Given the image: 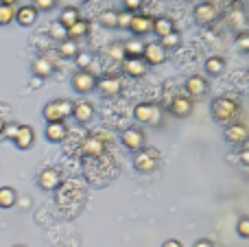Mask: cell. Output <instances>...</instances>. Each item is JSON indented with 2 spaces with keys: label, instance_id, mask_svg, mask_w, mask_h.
I'll return each mask as SVG.
<instances>
[{
  "label": "cell",
  "instance_id": "cell-26",
  "mask_svg": "<svg viewBox=\"0 0 249 247\" xmlns=\"http://www.w3.org/2000/svg\"><path fill=\"white\" fill-rule=\"evenodd\" d=\"M88 31H90V22H88V20H79V22H74V24L66 31V33H68V39H74V42H77L79 37L88 35Z\"/></svg>",
  "mask_w": 249,
  "mask_h": 247
},
{
  "label": "cell",
  "instance_id": "cell-25",
  "mask_svg": "<svg viewBox=\"0 0 249 247\" xmlns=\"http://www.w3.org/2000/svg\"><path fill=\"white\" fill-rule=\"evenodd\" d=\"M18 201V193L11 186H2L0 188V208H13Z\"/></svg>",
  "mask_w": 249,
  "mask_h": 247
},
{
  "label": "cell",
  "instance_id": "cell-9",
  "mask_svg": "<svg viewBox=\"0 0 249 247\" xmlns=\"http://www.w3.org/2000/svg\"><path fill=\"white\" fill-rule=\"evenodd\" d=\"M37 184L42 191H55L61 184V173L57 169H44L42 173L37 175Z\"/></svg>",
  "mask_w": 249,
  "mask_h": 247
},
{
  "label": "cell",
  "instance_id": "cell-31",
  "mask_svg": "<svg viewBox=\"0 0 249 247\" xmlns=\"http://www.w3.org/2000/svg\"><path fill=\"white\" fill-rule=\"evenodd\" d=\"M179 42H181V35L177 33V31H173V33L164 35V37H162V42H160V44H162V46L168 51V48H175V46H179Z\"/></svg>",
  "mask_w": 249,
  "mask_h": 247
},
{
  "label": "cell",
  "instance_id": "cell-23",
  "mask_svg": "<svg viewBox=\"0 0 249 247\" xmlns=\"http://www.w3.org/2000/svg\"><path fill=\"white\" fill-rule=\"evenodd\" d=\"M81 20V16H79V9H74V7H68V9H64V11H61V16H59V24L64 26L66 31L70 29V26L74 24V22H79Z\"/></svg>",
  "mask_w": 249,
  "mask_h": 247
},
{
  "label": "cell",
  "instance_id": "cell-22",
  "mask_svg": "<svg viewBox=\"0 0 249 247\" xmlns=\"http://www.w3.org/2000/svg\"><path fill=\"white\" fill-rule=\"evenodd\" d=\"M153 31L160 35V37H164V35H168V33H173V31H175V24H173V20H171V18H166V16L155 18V20H153Z\"/></svg>",
  "mask_w": 249,
  "mask_h": 247
},
{
  "label": "cell",
  "instance_id": "cell-10",
  "mask_svg": "<svg viewBox=\"0 0 249 247\" xmlns=\"http://www.w3.org/2000/svg\"><path fill=\"white\" fill-rule=\"evenodd\" d=\"M225 140L230 144H243L249 140V129L243 123H232V125L225 129Z\"/></svg>",
  "mask_w": 249,
  "mask_h": 247
},
{
  "label": "cell",
  "instance_id": "cell-17",
  "mask_svg": "<svg viewBox=\"0 0 249 247\" xmlns=\"http://www.w3.org/2000/svg\"><path fill=\"white\" fill-rule=\"evenodd\" d=\"M129 29H131V33H136V35L149 33V31L153 29V18H149V16H133Z\"/></svg>",
  "mask_w": 249,
  "mask_h": 247
},
{
  "label": "cell",
  "instance_id": "cell-12",
  "mask_svg": "<svg viewBox=\"0 0 249 247\" xmlns=\"http://www.w3.org/2000/svg\"><path fill=\"white\" fill-rule=\"evenodd\" d=\"M214 18H216V7L212 2H201L197 9H195V22L201 26L214 22Z\"/></svg>",
  "mask_w": 249,
  "mask_h": 247
},
{
  "label": "cell",
  "instance_id": "cell-4",
  "mask_svg": "<svg viewBox=\"0 0 249 247\" xmlns=\"http://www.w3.org/2000/svg\"><path fill=\"white\" fill-rule=\"evenodd\" d=\"M133 116H136L138 123H149V125H160V118H162V112L160 107L151 103H140L133 109Z\"/></svg>",
  "mask_w": 249,
  "mask_h": 247
},
{
  "label": "cell",
  "instance_id": "cell-38",
  "mask_svg": "<svg viewBox=\"0 0 249 247\" xmlns=\"http://www.w3.org/2000/svg\"><path fill=\"white\" fill-rule=\"evenodd\" d=\"M107 53L112 57H118V59H124V53H123V44L118 46V44H112V46L107 48Z\"/></svg>",
  "mask_w": 249,
  "mask_h": 247
},
{
  "label": "cell",
  "instance_id": "cell-13",
  "mask_svg": "<svg viewBox=\"0 0 249 247\" xmlns=\"http://www.w3.org/2000/svg\"><path fill=\"white\" fill-rule=\"evenodd\" d=\"M81 151L86 153V156H94V158L103 156V151H105V140L99 138V136H90V138L83 140Z\"/></svg>",
  "mask_w": 249,
  "mask_h": 247
},
{
  "label": "cell",
  "instance_id": "cell-24",
  "mask_svg": "<svg viewBox=\"0 0 249 247\" xmlns=\"http://www.w3.org/2000/svg\"><path fill=\"white\" fill-rule=\"evenodd\" d=\"M142 51H144V44L136 42V39H129V42L123 44L124 59H136V57H142Z\"/></svg>",
  "mask_w": 249,
  "mask_h": 247
},
{
  "label": "cell",
  "instance_id": "cell-43",
  "mask_svg": "<svg viewBox=\"0 0 249 247\" xmlns=\"http://www.w3.org/2000/svg\"><path fill=\"white\" fill-rule=\"evenodd\" d=\"M42 83H44V79L33 77V79H31V83H29V86H31V88H39V86H42Z\"/></svg>",
  "mask_w": 249,
  "mask_h": 247
},
{
  "label": "cell",
  "instance_id": "cell-5",
  "mask_svg": "<svg viewBox=\"0 0 249 247\" xmlns=\"http://www.w3.org/2000/svg\"><path fill=\"white\" fill-rule=\"evenodd\" d=\"M142 59H144L146 66H158L166 59V48L160 42H151L144 44V51H142Z\"/></svg>",
  "mask_w": 249,
  "mask_h": 247
},
{
  "label": "cell",
  "instance_id": "cell-2",
  "mask_svg": "<svg viewBox=\"0 0 249 247\" xmlns=\"http://www.w3.org/2000/svg\"><path fill=\"white\" fill-rule=\"evenodd\" d=\"M72 109H74V103L68 99H55L51 103L44 105V118L48 123H57V121H64V118L72 116Z\"/></svg>",
  "mask_w": 249,
  "mask_h": 247
},
{
  "label": "cell",
  "instance_id": "cell-30",
  "mask_svg": "<svg viewBox=\"0 0 249 247\" xmlns=\"http://www.w3.org/2000/svg\"><path fill=\"white\" fill-rule=\"evenodd\" d=\"M16 20V9L7 7V4H0V26H7Z\"/></svg>",
  "mask_w": 249,
  "mask_h": 247
},
{
  "label": "cell",
  "instance_id": "cell-6",
  "mask_svg": "<svg viewBox=\"0 0 249 247\" xmlns=\"http://www.w3.org/2000/svg\"><path fill=\"white\" fill-rule=\"evenodd\" d=\"M96 88H99V92L103 96H107V99H112V96H118L123 90V83L118 77H114V74H107V77L103 79H96Z\"/></svg>",
  "mask_w": 249,
  "mask_h": 247
},
{
  "label": "cell",
  "instance_id": "cell-15",
  "mask_svg": "<svg viewBox=\"0 0 249 247\" xmlns=\"http://www.w3.org/2000/svg\"><path fill=\"white\" fill-rule=\"evenodd\" d=\"M66 136H68V127H66L64 121L48 123L46 125V138L51 142H61V140H66Z\"/></svg>",
  "mask_w": 249,
  "mask_h": 247
},
{
  "label": "cell",
  "instance_id": "cell-46",
  "mask_svg": "<svg viewBox=\"0 0 249 247\" xmlns=\"http://www.w3.org/2000/svg\"><path fill=\"white\" fill-rule=\"evenodd\" d=\"M13 247H26V245H13Z\"/></svg>",
  "mask_w": 249,
  "mask_h": 247
},
{
  "label": "cell",
  "instance_id": "cell-37",
  "mask_svg": "<svg viewBox=\"0 0 249 247\" xmlns=\"http://www.w3.org/2000/svg\"><path fill=\"white\" fill-rule=\"evenodd\" d=\"M236 230H238V234H241L243 239H249V217H243L241 221H238Z\"/></svg>",
  "mask_w": 249,
  "mask_h": 247
},
{
  "label": "cell",
  "instance_id": "cell-20",
  "mask_svg": "<svg viewBox=\"0 0 249 247\" xmlns=\"http://www.w3.org/2000/svg\"><path fill=\"white\" fill-rule=\"evenodd\" d=\"M16 20L20 26H31L35 24V20H37V9L33 7V4H29V7H20L16 11Z\"/></svg>",
  "mask_w": 249,
  "mask_h": 247
},
{
  "label": "cell",
  "instance_id": "cell-45",
  "mask_svg": "<svg viewBox=\"0 0 249 247\" xmlns=\"http://www.w3.org/2000/svg\"><path fill=\"white\" fill-rule=\"evenodd\" d=\"M4 127H7V123L2 121V118H0V136H2V131H4Z\"/></svg>",
  "mask_w": 249,
  "mask_h": 247
},
{
  "label": "cell",
  "instance_id": "cell-21",
  "mask_svg": "<svg viewBox=\"0 0 249 247\" xmlns=\"http://www.w3.org/2000/svg\"><path fill=\"white\" fill-rule=\"evenodd\" d=\"M186 92H188L190 96H201L208 92V81L203 77H199V74H195V77H190L188 81H186Z\"/></svg>",
  "mask_w": 249,
  "mask_h": 247
},
{
  "label": "cell",
  "instance_id": "cell-47",
  "mask_svg": "<svg viewBox=\"0 0 249 247\" xmlns=\"http://www.w3.org/2000/svg\"><path fill=\"white\" fill-rule=\"evenodd\" d=\"M83 2H90V0H83Z\"/></svg>",
  "mask_w": 249,
  "mask_h": 247
},
{
  "label": "cell",
  "instance_id": "cell-41",
  "mask_svg": "<svg viewBox=\"0 0 249 247\" xmlns=\"http://www.w3.org/2000/svg\"><path fill=\"white\" fill-rule=\"evenodd\" d=\"M193 247H214V245H212V241H208V239H199Z\"/></svg>",
  "mask_w": 249,
  "mask_h": 247
},
{
  "label": "cell",
  "instance_id": "cell-11",
  "mask_svg": "<svg viewBox=\"0 0 249 247\" xmlns=\"http://www.w3.org/2000/svg\"><path fill=\"white\" fill-rule=\"evenodd\" d=\"M13 142H16L18 149H22V151H26V149L33 147L35 142V131L31 125H18V134L16 138H13Z\"/></svg>",
  "mask_w": 249,
  "mask_h": 247
},
{
  "label": "cell",
  "instance_id": "cell-14",
  "mask_svg": "<svg viewBox=\"0 0 249 247\" xmlns=\"http://www.w3.org/2000/svg\"><path fill=\"white\" fill-rule=\"evenodd\" d=\"M72 116L77 118V123H90L94 118V105L90 101H79V103H74Z\"/></svg>",
  "mask_w": 249,
  "mask_h": 247
},
{
  "label": "cell",
  "instance_id": "cell-40",
  "mask_svg": "<svg viewBox=\"0 0 249 247\" xmlns=\"http://www.w3.org/2000/svg\"><path fill=\"white\" fill-rule=\"evenodd\" d=\"M2 134L4 136H7V138H16V134H18V125H7V127H4V131H2Z\"/></svg>",
  "mask_w": 249,
  "mask_h": 247
},
{
  "label": "cell",
  "instance_id": "cell-28",
  "mask_svg": "<svg viewBox=\"0 0 249 247\" xmlns=\"http://www.w3.org/2000/svg\"><path fill=\"white\" fill-rule=\"evenodd\" d=\"M59 57H77L79 53V44L74 42V39H64V42L59 44Z\"/></svg>",
  "mask_w": 249,
  "mask_h": 247
},
{
  "label": "cell",
  "instance_id": "cell-36",
  "mask_svg": "<svg viewBox=\"0 0 249 247\" xmlns=\"http://www.w3.org/2000/svg\"><path fill=\"white\" fill-rule=\"evenodd\" d=\"M55 2L57 0H33V7L37 9V13H39V11H48V9H53Z\"/></svg>",
  "mask_w": 249,
  "mask_h": 247
},
{
  "label": "cell",
  "instance_id": "cell-16",
  "mask_svg": "<svg viewBox=\"0 0 249 247\" xmlns=\"http://www.w3.org/2000/svg\"><path fill=\"white\" fill-rule=\"evenodd\" d=\"M171 112L179 118L190 116V112H193V101H190L188 96H175L171 103Z\"/></svg>",
  "mask_w": 249,
  "mask_h": 247
},
{
  "label": "cell",
  "instance_id": "cell-32",
  "mask_svg": "<svg viewBox=\"0 0 249 247\" xmlns=\"http://www.w3.org/2000/svg\"><path fill=\"white\" fill-rule=\"evenodd\" d=\"M74 59H77L79 70H88V66L92 64V59H94V57H92V53H88V51H79Z\"/></svg>",
  "mask_w": 249,
  "mask_h": 247
},
{
  "label": "cell",
  "instance_id": "cell-29",
  "mask_svg": "<svg viewBox=\"0 0 249 247\" xmlns=\"http://www.w3.org/2000/svg\"><path fill=\"white\" fill-rule=\"evenodd\" d=\"M225 70V59L223 57H210L206 61V72L208 74H221Z\"/></svg>",
  "mask_w": 249,
  "mask_h": 247
},
{
  "label": "cell",
  "instance_id": "cell-19",
  "mask_svg": "<svg viewBox=\"0 0 249 247\" xmlns=\"http://www.w3.org/2000/svg\"><path fill=\"white\" fill-rule=\"evenodd\" d=\"M123 68H124V72L131 74V77H144L149 66L144 64V59H142V57H136V59H124Z\"/></svg>",
  "mask_w": 249,
  "mask_h": 247
},
{
  "label": "cell",
  "instance_id": "cell-1",
  "mask_svg": "<svg viewBox=\"0 0 249 247\" xmlns=\"http://www.w3.org/2000/svg\"><path fill=\"white\" fill-rule=\"evenodd\" d=\"M241 112V105L230 96H221V99L212 101V116L216 123H232Z\"/></svg>",
  "mask_w": 249,
  "mask_h": 247
},
{
  "label": "cell",
  "instance_id": "cell-3",
  "mask_svg": "<svg viewBox=\"0 0 249 247\" xmlns=\"http://www.w3.org/2000/svg\"><path fill=\"white\" fill-rule=\"evenodd\" d=\"M158 162H160V153L155 149H140L133 158V166L136 171L140 173H151V171L158 169Z\"/></svg>",
  "mask_w": 249,
  "mask_h": 247
},
{
  "label": "cell",
  "instance_id": "cell-39",
  "mask_svg": "<svg viewBox=\"0 0 249 247\" xmlns=\"http://www.w3.org/2000/svg\"><path fill=\"white\" fill-rule=\"evenodd\" d=\"M124 7H127V11H136L142 7V0H124Z\"/></svg>",
  "mask_w": 249,
  "mask_h": 247
},
{
  "label": "cell",
  "instance_id": "cell-34",
  "mask_svg": "<svg viewBox=\"0 0 249 247\" xmlns=\"http://www.w3.org/2000/svg\"><path fill=\"white\" fill-rule=\"evenodd\" d=\"M236 46H238V51L249 53V31H245V33H241V35H236Z\"/></svg>",
  "mask_w": 249,
  "mask_h": 247
},
{
  "label": "cell",
  "instance_id": "cell-44",
  "mask_svg": "<svg viewBox=\"0 0 249 247\" xmlns=\"http://www.w3.org/2000/svg\"><path fill=\"white\" fill-rule=\"evenodd\" d=\"M18 0H0V4H7V7H13Z\"/></svg>",
  "mask_w": 249,
  "mask_h": 247
},
{
  "label": "cell",
  "instance_id": "cell-35",
  "mask_svg": "<svg viewBox=\"0 0 249 247\" xmlns=\"http://www.w3.org/2000/svg\"><path fill=\"white\" fill-rule=\"evenodd\" d=\"M131 18H133V13L131 11H121L118 13V26H123V29H129V24H131Z\"/></svg>",
  "mask_w": 249,
  "mask_h": 247
},
{
  "label": "cell",
  "instance_id": "cell-42",
  "mask_svg": "<svg viewBox=\"0 0 249 247\" xmlns=\"http://www.w3.org/2000/svg\"><path fill=\"white\" fill-rule=\"evenodd\" d=\"M162 247H181L179 241H175V239H168V241H164Z\"/></svg>",
  "mask_w": 249,
  "mask_h": 247
},
{
  "label": "cell",
  "instance_id": "cell-7",
  "mask_svg": "<svg viewBox=\"0 0 249 247\" xmlns=\"http://www.w3.org/2000/svg\"><path fill=\"white\" fill-rule=\"evenodd\" d=\"M72 88L81 94H88L96 88V77L90 72V70H79L77 74L72 77Z\"/></svg>",
  "mask_w": 249,
  "mask_h": 247
},
{
  "label": "cell",
  "instance_id": "cell-27",
  "mask_svg": "<svg viewBox=\"0 0 249 247\" xmlns=\"http://www.w3.org/2000/svg\"><path fill=\"white\" fill-rule=\"evenodd\" d=\"M99 24L107 26V29L118 26V11H114V9H105V11L99 16Z\"/></svg>",
  "mask_w": 249,
  "mask_h": 247
},
{
  "label": "cell",
  "instance_id": "cell-18",
  "mask_svg": "<svg viewBox=\"0 0 249 247\" xmlns=\"http://www.w3.org/2000/svg\"><path fill=\"white\" fill-rule=\"evenodd\" d=\"M53 72H55V64H53V61H48L44 55L37 57V59L33 61V74H35V77L46 79V77H51Z\"/></svg>",
  "mask_w": 249,
  "mask_h": 247
},
{
  "label": "cell",
  "instance_id": "cell-33",
  "mask_svg": "<svg viewBox=\"0 0 249 247\" xmlns=\"http://www.w3.org/2000/svg\"><path fill=\"white\" fill-rule=\"evenodd\" d=\"M51 35L55 39H59V42H64V39H68V33H66V29L59 24V22H55V24L51 26Z\"/></svg>",
  "mask_w": 249,
  "mask_h": 247
},
{
  "label": "cell",
  "instance_id": "cell-8",
  "mask_svg": "<svg viewBox=\"0 0 249 247\" xmlns=\"http://www.w3.org/2000/svg\"><path fill=\"white\" fill-rule=\"evenodd\" d=\"M123 144L129 149V151H140L144 149V134L138 127H129V129L123 131Z\"/></svg>",
  "mask_w": 249,
  "mask_h": 247
}]
</instances>
